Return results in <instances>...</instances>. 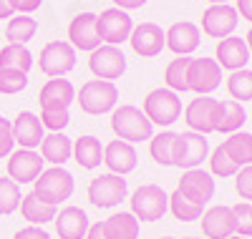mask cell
Masks as SVG:
<instances>
[{
  "mask_svg": "<svg viewBox=\"0 0 252 239\" xmlns=\"http://www.w3.org/2000/svg\"><path fill=\"white\" fill-rule=\"evenodd\" d=\"M209 156V141L202 134L194 131H182L177 134L174 144V166L179 169H199V164Z\"/></svg>",
  "mask_w": 252,
  "mask_h": 239,
  "instance_id": "cell-10",
  "label": "cell"
},
{
  "mask_svg": "<svg viewBox=\"0 0 252 239\" xmlns=\"http://www.w3.org/2000/svg\"><path fill=\"white\" fill-rule=\"evenodd\" d=\"M245 43H247V51H250V56H252V28L247 30V35H245Z\"/></svg>",
  "mask_w": 252,
  "mask_h": 239,
  "instance_id": "cell-50",
  "label": "cell"
},
{
  "mask_svg": "<svg viewBox=\"0 0 252 239\" xmlns=\"http://www.w3.org/2000/svg\"><path fill=\"white\" fill-rule=\"evenodd\" d=\"M15 146V136H13V121L0 116V159H5L13 154Z\"/></svg>",
  "mask_w": 252,
  "mask_h": 239,
  "instance_id": "cell-42",
  "label": "cell"
},
{
  "mask_svg": "<svg viewBox=\"0 0 252 239\" xmlns=\"http://www.w3.org/2000/svg\"><path fill=\"white\" fill-rule=\"evenodd\" d=\"M81 169H96L103 161V146L96 136H81L73 141V156Z\"/></svg>",
  "mask_w": 252,
  "mask_h": 239,
  "instance_id": "cell-29",
  "label": "cell"
},
{
  "mask_svg": "<svg viewBox=\"0 0 252 239\" xmlns=\"http://www.w3.org/2000/svg\"><path fill=\"white\" fill-rule=\"evenodd\" d=\"M161 239H172V237H161Z\"/></svg>",
  "mask_w": 252,
  "mask_h": 239,
  "instance_id": "cell-54",
  "label": "cell"
},
{
  "mask_svg": "<svg viewBox=\"0 0 252 239\" xmlns=\"http://www.w3.org/2000/svg\"><path fill=\"white\" fill-rule=\"evenodd\" d=\"M71 156H73V141L63 131L43 136V141H40V159L43 161H48L53 166H63Z\"/></svg>",
  "mask_w": 252,
  "mask_h": 239,
  "instance_id": "cell-26",
  "label": "cell"
},
{
  "mask_svg": "<svg viewBox=\"0 0 252 239\" xmlns=\"http://www.w3.org/2000/svg\"><path fill=\"white\" fill-rule=\"evenodd\" d=\"M169 211L174 214V219H179V222H197L199 216L204 214V207L192 202V199H187L182 191L174 189L169 194Z\"/></svg>",
  "mask_w": 252,
  "mask_h": 239,
  "instance_id": "cell-35",
  "label": "cell"
},
{
  "mask_svg": "<svg viewBox=\"0 0 252 239\" xmlns=\"http://www.w3.org/2000/svg\"><path fill=\"white\" fill-rule=\"evenodd\" d=\"M111 131L121 141L139 144V141H149L154 136V126L139 106L124 103V106H116L111 111Z\"/></svg>",
  "mask_w": 252,
  "mask_h": 239,
  "instance_id": "cell-1",
  "label": "cell"
},
{
  "mask_svg": "<svg viewBox=\"0 0 252 239\" xmlns=\"http://www.w3.org/2000/svg\"><path fill=\"white\" fill-rule=\"evenodd\" d=\"M20 214H23V219L31 222L33 227H38V224L43 227V224H48V222L56 219L58 209L53 204L43 202L40 197H35V194L31 191V194H26V197L20 199Z\"/></svg>",
  "mask_w": 252,
  "mask_h": 239,
  "instance_id": "cell-27",
  "label": "cell"
},
{
  "mask_svg": "<svg viewBox=\"0 0 252 239\" xmlns=\"http://www.w3.org/2000/svg\"><path fill=\"white\" fill-rule=\"evenodd\" d=\"M217 98L212 96H199V98H192L184 108V121L189 126V131L194 134H212L215 131V111H217Z\"/></svg>",
  "mask_w": 252,
  "mask_h": 239,
  "instance_id": "cell-16",
  "label": "cell"
},
{
  "mask_svg": "<svg viewBox=\"0 0 252 239\" xmlns=\"http://www.w3.org/2000/svg\"><path fill=\"white\" fill-rule=\"evenodd\" d=\"M202 33L192 20H177L169 26V30H164V48H169L174 56H189L199 48Z\"/></svg>",
  "mask_w": 252,
  "mask_h": 239,
  "instance_id": "cell-14",
  "label": "cell"
},
{
  "mask_svg": "<svg viewBox=\"0 0 252 239\" xmlns=\"http://www.w3.org/2000/svg\"><path fill=\"white\" fill-rule=\"evenodd\" d=\"M215 60L217 66L224 68V71H240V68H247V60H250V51H247V43L245 38H237V35H229V38H222L215 48Z\"/></svg>",
  "mask_w": 252,
  "mask_h": 239,
  "instance_id": "cell-20",
  "label": "cell"
},
{
  "mask_svg": "<svg viewBox=\"0 0 252 239\" xmlns=\"http://www.w3.org/2000/svg\"><path fill=\"white\" fill-rule=\"evenodd\" d=\"M40 73H46L48 78H63L76 68V48L68 40H51L43 46L38 58Z\"/></svg>",
  "mask_w": 252,
  "mask_h": 239,
  "instance_id": "cell-6",
  "label": "cell"
},
{
  "mask_svg": "<svg viewBox=\"0 0 252 239\" xmlns=\"http://www.w3.org/2000/svg\"><path fill=\"white\" fill-rule=\"evenodd\" d=\"M240 23V15L235 10V5L229 3H222V5H209L204 13H202V33L207 38H229L235 33Z\"/></svg>",
  "mask_w": 252,
  "mask_h": 239,
  "instance_id": "cell-12",
  "label": "cell"
},
{
  "mask_svg": "<svg viewBox=\"0 0 252 239\" xmlns=\"http://www.w3.org/2000/svg\"><path fill=\"white\" fill-rule=\"evenodd\" d=\"M129 43H131V51L136 56H141V58H157L164 51V30L157 23L134 26V30L129 35Z\"/></svg>",
  "mask_w": 252,
  "mask_h": 239,
  "instance_id": "cell-19",
  "label": "cell"
},
{
  "mask_svg": "<svg viewBox=\"0 0 252 239\" xmlns=\"http://www.w3.org/2000/svg\"><path fill=\"white\" fill-rule=\"evenodd\" d=\"M40 3H43V0H10L13 10L20 13V15H31V13H35V10L40 8Z\"/></svg>",
  "mask_w": 252,
  "mask_h": 239,
  "instance_id": "cell-44",
  "label": "cell"
},
{
  "mask_svg": "<svg viewBox=\"0 0 252 239\" xmlns=\"http://www.w3.org/2000/svg\"><path fill=\"white\" fill-rule=\"evenodd\" d=\"M232 214H235V234L237 237H252V204L237 202L232 207Z\"/></svg>",
  "mask_w": 252,
  "mask_h": 239,
  "instance_id": "cell-41",
  "label": "cell"
},
{
  "mask_svg": "<svg viewBox=\"0 0 252 239\" xmlns=\"http://www.w3.org/2000/svg\"><path fill=\"white\" fill-rule=\"evenodd\" d=\"M235 10H237V15H242V20L252 23V0H237Z\"/></svg>",
  "mask_w": 252,
  "mask_h": 239,
  "instance_id": "cell-46",
  "label": "cell"
},
{
  "mask_svg": "<svg viewBox=\"0 0 252 239\" xmlns=\"http://www.w3.org/2000/svg\"><path fill=\"white\" fill-rule=\"evenodd\" d=\"M13 239H51L48 237V232H43L40 227H26V229H20V232H15V237Z\"/></svg>",
  "mask_w": 252,
  "mask_h": 239,
  "instance_id": "cell-45",
  "label": "cell"
},
{
  "mask_svg": "<svg viewBox=\"0 0 252 239\" xmlns=\"http://www.w3.org/2000/svg\"><path fill=\"white\" fill-rule=\"evenodd\" d=\"M89 68H91V73L96 78L114 83L126 71V56H124V51L119 46H106V43H103V46H98L96 51H91Z\"/></svg>",
  "mask_w": 252,
  "mask_h": 239,
  "instance_id": "cell-11",
  "label": "cell"
},
{
  "mask_svg": "<svg viewBox=\"0 0 252 239\" xmlns=\"http://www.w3.org/2000/svg\"><path fill=\"white\" fill-rule=\"evenodd\" d=\"M227 93L232 96V101L245 103L252 101V71L250 68H240L227 76Z\"/></svg>",
  "mask_w": 252,
  "mask_h": 239,
  "instance_id": "cell-36",
  "label": "cell"
},
{
  "mask_svg": "<svg viewBox=\"0 0 252 239\" xmlns=\"http://www.w3.org/2000/svg\"><path fill=\"white\" fill-rule=\"evenodd\" d=\"M76 101H78V106H81L83 114L101 116V114H109V111H114V108H116L119 89H116L111 81L91 78V81H86V83L78 89Z\"/></svg>",
  "mask_w": 252,
  "mask_h": 239,
  "instance_id": "cell-2",
  "label": "cell"
},
{
  "mask_svg": "<svg viewBox=\"0 0 252 239\" xmlns=\"http://www.w3.org/2000/svg\"><path fill=\"white\" fill-rule=\"evenodd\" d=\"M131 214L139 222H159L169 211V194L157 184H141L131 194Z\"/></svg>",
  "mask_w": 252,
  "mask_h": 239,
  "instance_id": "cell-5",
  "label": "cell"
},
{
  "mask_svg": "<svg viewBox=\"0 0 252 239\" xmlns=\"http://www.w3.org/2000/svg\"><path fill=\"white\" fill-rule=\"evenodd\" d=\"M224 151L237 166H250L252 164V134L250 131H235L224 139Z\"/></svg>",
  "mask_w": 252,
  "mask_h": 239,
  "instance_id": "cell-30",
  "label": "cell"
},
{
  "mask_svg": "<svg viewBox=\"0 0 252 239\" xmlns=\"http://www.w3.org/2000/svg\"><path fill=\"white\" fill-rule=\"evenodd\" d=\"M184 239H199V237H184Z\"/></svg>",
  "mask_w": 252,
  "mask_h": 239,
  "instance_id": "cell-53",
  "label": "cell"
},
{
  "mask_svg": "<svg viewBox=\"0 0 252 239\" xmlns=\"http://www.w3.org/2000/svg\"><path fill=\"white\" fill-rule=\"evenodd\" d=\"M235 189L242 199H252V164L240 166V171L235 174Z\"/></svg>",
  "mask_w": 252,
  "mask_h": 239,
  "instance_id": "cell-43",
  "label": "cell"
},
{
  "mask_svg": "<svg viewBox=\"0 0 252 239\" xmlns=\"http://www.w3.org/2000/svg\"><path fill=\"white\" fill-rule=\"evenodd\" d=\"M174 144L177 131H159L149 139V154L159 166H174Z\"/></svg>",
  "mask_w": 252,
  "mask_h": 239,
  "instance_id": "cell-32",
  "label": "cell"
},
{
  "mask_svg": "<svg viewBox=\"0 0 252 239\" xmlns=\"http://www.w3.org/2000/svg\"><path fill=\"white\" fill-rule=\"evenodd\" d=\"M73 101H76V89L68 78H48L43 83V89H40V93H38L40 108H46V106L68 108Z\"/></svg>",
  "mask_w": 252,
  "mask_h": 239,
  "instance_id": "cell-24",
  "label": "cell"
},
{
  "mask_svg": "<svg viewBox=\"0 0 252 239\" xmlns=\"http://www.w3.org/2000/svg\"><path fill=\"white\" fill-rule=\"evenodd\" d=\"M126 179L116 177V174H101V177L91 179L89 184V202L96 209H114L126 199Z\"/></svg>",
  "mask_w": 252,
  "mask_h": 239,
  "instance_id": "cell-8",
  "label": "cell"
},
{
  "mask_svg": "<svg viewBox=\"0 0 252 239\" xmlns=\"http://www.w3.org/2000/svg\"><path fill=\"white\" fill-rule=\"evenodd\" d=\"M177 191H182L187 199H192V202L204 207L209 199L215 197L217 184H215V177L209 171H204V169H187L182 174V179H179Z\"/></svg>",
  "mask_w": 252,
  "mask_h": 239,
  "instance_id": "cell-15",
  "label": "cell"
},
{
  "mask_svg": "<svg viewBox=\"0 0 252 239\" xmlns=\"http://www.w3.org/2000/svg\"><path fill=\"white\" fill-rule=\"evenodd\" d=\"M247 121V111L245 106L227 98V101H220L217 103V111H215V131L220 134H235V131H242V126Z\"/></svg>",
  "mask_w": 252,
  "mask_h": 239,
  "instance_id": "cell-25",
  "label": "cell"
},
{
  "mask_svg": "<svg viewBox=\"0 0 252 239\" xmlns=\"http://www.w3.org/2000/svg\"><path fill=\"white\" fill-rule=\"evenodd\" d=\"M83 239H106V234H103V222H96V224H89V232Z\"/></svg>",
  "mask_w": 252,
  "mask_h": 239,
  "instance_id": "cell-48",
  "label": "cell"
},
{
  "mask_svg": "<svg viewBox=\"0 0 252 239\" xmlns=\"http://www.w3.org/2000/svg\"><path fill=\"white\" fill-rule=\"evenodd\" d=\"M53 224L61 239H83L89 232V216L81 207H66L56 214Z\"/></svg>",
  "mask_w": 252,
  "mask_h": 239,
  "instance_id": "cell-23",
  "label": "cell"
},
{
  "mask_svg": "<svg viewBox=\"0 0 252 239\" xmlns=\"http://www.w3.org/2000/svg\"><path fill=\"white\" fill-rule=\"evenodd\" d=\"M40 123H43V128H48L51 134L56 131H63V128L68 126L71 121V114H68V108H56V106H46V108H40Z\"/></svg>",
  "mask_w": 252,
  "mask_h": 239,
  "instance_id": "cell-39",
  "label": "cell"
},
{
  "mask_svg": "<svg viewBox=\"0 0 252 239\" xmlns=\"http://www.w3.org/2000/svg\"><path fill=\"white\" fill-rule=\"evenodd\" d=\"M131 30H134V20L121 8H106L101 10V15H96V33L101 43H106V46H121L124 40H129Z\"/></svg>",
  "mask_w": 252,
  "mask_h": 239,
  "instance_id": "cell-7",
  "label": "cell"
},
{
  "mask_svg": "<svg viewBox=\"0 0 252 239\" xmlns=\"http://www.w3.org/2000/svg\"><path fill=\"white\" fill-rule=\"evenodd\" d=\"M0 68L28 73L33 68V53L26 46H10L8 43L5 48H0Z\"/></svg>",
  "mask_w": 252,
  "mask_h": 239,
  "instance_id": "cell-33",
  "label": "cell"
},
{
  "mask_svg": "<svg viewBox=\"0 0 252 239\" xmlns=\"http://www.w3.org/2000/svg\"><path fill=\"white\" fill-rule=\"evenodd\" d=\"M212 5H222V3H229V0H209Z\"/></svg>",
  "mask_w": 252,
  "mask_h": 239,
  "instance_id": "cell-51",
  "label": "cell"
},
{
  "mask_svg": "<svg viewBox=\"0 0 252 239\" xmlns=\"http://www.w3.org/2000/svg\"><path fill=\"white\" fill-rule=\"evenodd\" d=\"M103 164L109 166V174H116V177H126L131 174L139 164V154L134 144L129 141H121V139H114L103 146Z\"/></svg>",
  "mask_w": 252,
  "mask_h": 239,
  "instance_id": "cell-17",
  "label": "cell"
},
{
  "mask_svg": "<svg viewBox=\"0 0 252 239\" xmlns=\"http://www.w3.org/2000/svg\"><path fill=\"white\" fill-rule=\"evenodd\" d=\"M13 5H10V0H0V18H13Z\"/></svg>",
  "mask_w": 252,
  "mask_h": 239,
  "instance_id": "cell-49",
  "label": "cell"
},
{
  "mask_svg": "<svg viewBox=\"0 0 252 239\" xmlns=\"http://www.w3.org/2000/svg\"><path fill=\"white\" fill-rule=\"evenodd\" d=\"M40 171H43V159L35 149H18L8 156V179H13L18 186L33 184Z\"/></svg>",
  "mask_w": 252,
  "mask_h": 239,
  "instance_id": "cell-13",
  "label": "cell"
},
{
  "mask_svg": "<svg viewBox=\"0 0 252 239\" xmlns=\"http://www.w3.org/2000/svg\"><path fill=\"white\" fill-rule=\"evenodd\" d=\"M20 199H23L20 186L13 179H8V177H0V214L3 216L13 214L20 207Z\"/></svg>",
  "mask_w": 252,
  "mask_h": 239,
  "instance_id": "cell-38",
  "label": "cell"
},
{
  "mask_svg": "<svg viewBox=\"0 0 252 239\" xmlns=\"http://www.w3.org/2000/svg\"><path fill=\"white\" fill-rule=\"evenodd\" d=\"M250 204H252V202H250Z\"/></svg>",
  "mask_w": 252,
  "mask_h": 239,
  "instance_id": "cell-55",
  "label": "cell"
},
{
  "mask_svg": "<svg viewBox=\"0 0 252 239\" xmlns=\"http://www.w3.org/2000/svg\"><path fill=\"white\" fill-rule=\"evenodd\" d=\"M28 86V73H20V71H3L0 68V93L13 96L20 93Z\"/></svg>",
  "mask_w": 252,
  "mask_h": 239,
  "instance_id": "cell-40",
  "label": "cell"
},
{
  "mask_svg": "<svg viewBox=\"0 0 252 239\" xmlns=\"http://www.w3.org/2000/svg\"><path fill=\"white\" fill-rule=\"evenodd\" d=\"M116 3V8H121V10H136V8H144L146 5V0H114Z\"/></svg>",
  "mask_w": 252,
  "mask_h": 239,
  "instance_id": "cell-47",
  "label": "cell"
},
{
  "mask_svg": "<svg viewBox=\"0 0 252 239\" xmlns=\"http://www.w3.org/2000/svg\"><path fill=\"white\" fill-rule=\"evenodd\" d=\"M202 234L207 239H229L235 234V214H232V207H212L207 209L202 216Z\"/></svg>",
  "mask_w": 252,
  "mask_h": 239,
  "instance_id": "cell-21",
  "label": "cell"
},
{
  "mask_svg": "<svg viewBox=\"0 0 252 239\" xmlns=\"http://www.w3.org/2000/svg\"><path fill=\"white\" fill-rule=\"evenodd\" d=\"M35 30H38V23L31 18V15H15V18H8V26H5V38L10 46H26L35 38Z\"/></svg>",
  "mask_w": 252,
  "mask_h": 239,
  "instance_id": "cell-31",
  "label": "cell"
},
{
  "mask_svg": "<svg viewBox=\"0 0 252 239\" xmlns=\"http://www.w3.org/2000/svg\"><path fill=\"white\" fill-rule=\"evenodd\" d=\"M189 60H192V58L179 56V58L166 63V68H164V83H166V89H169V91H174V93H187L189 91V86H187Z\"/></svg>",
  "mask_w": 252,
  "mask_h": 239,
  "instance_id": "cell-34",
  "label": "cell"
},
{
  "mask_svg": "<svg viewBox=\"0 0 252 239\" xmlns=\"http://www.w3.org/2000/svg\"><path fill=\"white\" fill-rule=\"evenodd\" d=\"M209 174L212 177H220V179H229V177H235V174L240 171V166L227 156V151H224V146L220 144L215 151H209Z\"/></svg>",
  "mask_w": 252,
  "mask_h": 239,
  "instance_id": "cell-37",
  "label": "cell"
},
{
  "mask_svg": "<svg viewBox=\"0 0 252 239\" xmlns=\"http://www.w3.org/2000/svg\"><path fill=\"white\" fill-rule=\"evenodd\" d=\"M141 111L152 121V126L166 128V126H172L174 121L182 119V98H179V93L166 89V86L164 89H154V91L146 93Z\"/></svg>",
  "mask_w": 252,
  "mask_h": 239,
  "instance_id": "cell-4",
  "label": "cell"
},
{
  "mask_svg": "<svg viewBox=\"0 0 252 239\" xmlns=\"http://www.w3.org/2000/svg\"><path fill=\"white\" fill-rule=\"evenodd\" d=\"M68 43L76 51L91 53L101 46V38L96 33V13H78L68 26Z\"/></svg>",
  "mask_w": 252,
  "mask_h": 239,
  "instance_id": "cell-18",
  "label": "cell"
},
{
  "mask_svg": "<svg viewBox=\"0 0 252 239\" xmlns=\"http://www.w3.org/2000/svg\"><path fill=\"white\" fill-rule=\"evenodd\" d=\"M76 189V181L71 177V171H66L63 166H51V169H43L40 177L33 181V194L40 197L43 202L58 207L61 202L71 199V194Z\"/></svg>",
  "mask_w": 252,
  "mask_h": 239,
  "instance_id": "cell-3",
  "label": "cell"
},
{
  "mask_svg": "<svg viewBox=\"0 0 252 239\" xmlns=\"http://www.w3.org/2000/svg\"><path fill=\"white\" fill-rule=\"evenodd\" d=\"M187 86L197 96H209L222 86V68L215 58H192L187 68Z\"/></svg>",
  "mask_w": 252,
  "mask_h": 239,
  "instance_id": "cell-9",
  "label": "cell"
},
{
  "mask_svg": "<svg viewBox=\"0 0 252 239\" xmlns=\"http://www.w3.org/2000/svg\"><path fill=\"white\" fill-rule=\"evenodd\" d=\"M229 239H247V237H237V234H232V237H229Z\"/></svg>",
  "mask_w": 252,
  "mask_h": 239,
  "instance_id": "cell-52",
  "label": "cell"
},
{
  "mask_svg": "<svg viewBox=\"0 0 252 239\" xmlns=\"http://www.w3.org/2000/svg\"><path fill=\"white\" fill-rule=\"evenodd\" d=\"M106 239H139V219L131 211H116L103 219Z\"/></svg>",
  "mask_w": 252,
  "mask_h": 239,
  "instance_id": "cell-28",
  "label": "cell"
},
{
  "mask_svg": "<svg viewBox=\"0 0 252 239\" xmlns=\"http://www.w3.org/2000/svg\"><path fill=\"white\" fill-rule=\"evenodd\" d=\"M13 136H15V144L20 149H35L40 146L46 136V128L40 123V119L31 111H20L13 121Z\"/></svg>",
  "mask_w": 252,
  "mask_h": 239,
  "instance_id": "cell-22",
  "label": "cell"
}]
</instances>
